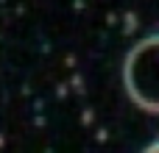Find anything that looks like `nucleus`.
Masks as SVG:
<instances>
[{
	"mask_svg": "<svg viewBox=\"0 0 159 153\" xmlns=\"http://www.w3.org/2000/svg\"><path fill=\"white\" fill-rule=\"evenodd\" d=\"M123 81L129 98L145 109L159 114V33L137 42L123 64Z\"/></svg>",
	"mask_w": 159,
	"mask_h": 153,
	"instance_id": "1",
	"label": "nucleus"
},
{
	"mask_svg": "<svg viewBox=\"0 0 159 153\" xmlns=\"http://www.w3.org/2000/svg\"><path fill=\"white\" fill-rule=\"evenodd\" d=\"M143 153H159V142H157V145H151V148H145Z\"/></svg>",
	"mask_w": 159,
	"mask_h": 153,
	"instance_id": "2",
	"label": "nucleus"
}]
</instances>
